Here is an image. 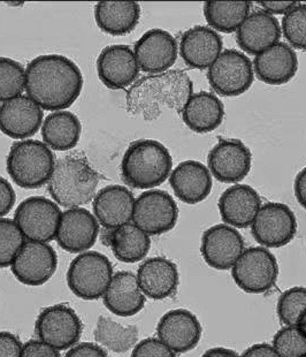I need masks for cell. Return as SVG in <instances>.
<instances>
[{
    "label": "cell",
    "instance_id": "6da1fadb",
    "mask_svg": "<svg viewBox=\"0 0 306 357\" xmlns=\"http://www.w3.org/2000/svg\"><path fill=\"white\" fill-rule=\"evenodd\" d=\"M83 83L79 66L61 54H42L26 67V96L45 111H66L82 93Z\"/></svg>",
    "mask_w": 306,
    "mask_h": 357
},
{
    "label": "cell",
    "instance_id": "7a4b0ae2",
    "mask_svg": "<svg viewBox=\"0 0 306 357\" xmlns=\"http://www.w3.org/2000/svg\"><path fill=\"white\" fill-rule=\"evenodd\" d=\"M194 84L188 74L171 70L137 79L127 93V111L144 120H155L167 111L182 112Z\"/></svg>",
    "mask_w": 306,
    "mask_h": 357
},
{
    "label": "cell",
    "instance_id": "3957f363",
    "mask_svg": "<svg viewBox=\"0 0 306 357\" xmlns=\"http://www.w3.org/2000/svg\"><path fill=\"white\" fill-rule=\"evenodd\" d=\"M98 183V172L86 155L72 153L56 160L47 182V190L60 206L82 208L95 199Z\"/></svg>",
    "mask_w": 306,
    "mask_h": 357
},
{
    "label": "cell",
    "instance_id": "277c9868",
    "mask_svg": "<svg viewBox=\"0 0 306 357\" xmlns=\"http://www.w3.org/2000/svg\"><path fill=\"white\" fill-rule=\"evenodd\" d=\"M173 158L169 150L155 139L132 142L121 162L123 181L135 189H152L171 176Z\"/></svg>",
    "mask_w": 306,
    "mask_h": 357
},
{
    "label": "cell",
    "instance_id": "5b68a950",
    "mask_svg": "<svg viewBox=\"0 0 306 357\" xmlns=\"http://www.w3.org/2000/svg\"><path fill=\"white\" fill-rule=\"evenodd\" d=\"M54 155L45 143L24 139L14 143L7 155L6 169L19 187L36 189L49 182L54 169Z\"/></svg>",
    "mask_w": 306,
    "mask_h": 357
},
{
    "label": "cell",
    "instance_id": "8992f818",
    "mask_svg": "<svg viewBox=\"0 0 306 357\" xmlns=\"http://www.w3.org/2000/svg\"><path fill=\"white\" fill-rule=\"evenodd\" d=\"M112 263L98 252H82L70 261L67 284L72 294L86 301L102 298L113 278Z\"/></svg>",
    "mask_w": 306,
    "mask_h": 357
},
{
    "label": "cell",
    "instance_id": "52a82bcc",
    "mask_svg": "<svg viewBox=\"0 0 306 357\" xmlns=\"http://www.w3.org/2000/svg\"><path fill=\"white\" fill-rule=\"evenodd\" d=\"M235 284L247 294H263L275 286L279 277L277 258L263 247L244 250L231 268Z\"/></svg>",
    "mask_w": 306,
    "mask_h": 357
},
{
    "label": "cell",
    "instance_id": "ba28073f",
    "mask_svg": "<svg viewBox=\"0 0 306 357\" xmlns=\"http://www.w3.org/2000/svg\"><path fill=\"white\" fill-rule=\"evenodd\" d=\"M83 325L79 314L70 305L58 303L40 311L35 323V333L56 351H68L82 335Z\"/></svg>",
    "mask_w": 306,
    "mask_h": 357
},
{
    "label": "cell",
    "instance_id": "9c48e42d",
    "mask_svg": "<svg viewBox=\"0 0 306 357\" xmlns=\"http://www.w3.org/2000/svg\"><path fill=\"white\" fill-rule=\"evenodd\" d=\"M208 79L217 95L240 96L247 93L254 83V65L244 53L228 49L221 52L208 68Z\"/></svg>",
    "mask_w": 306,
    "mask_h": 357
},
{
    "label": "cell",
    "instance_id": "30bf717a",
    "mask_svg": "<svg viewBox=\"0 0 306 357\" xmlns=\"http://www.w3.org/2000/svg\"><path fill=\"white\" fill-rule=\"evenodd\" d=\"M63 212L54 201L31 196L19 204L14 222L28 241L47 242L56 238Z\"/></svg>",
    "mask_w": 306,
    "mask_h": 357
},
{
    "label": "cell",
    "instance_id": "8fae6325",
    "mask_svg": "<svg viewBox=\"0 0 306 357\" xmlns=\"http://www.w3.org/2000/svg\"><path fill=\"white\" fill-rule=\"evenodd\" d=\"M178 219V204L168 192L150 189L137 197L132 224L148 235H160L174 229Z\"/></svg>",
    "mask_w": 306,
    "mask_h": 357
},
{
    "label": "cell",
    "instance_id": "7c38bea8",
    "mask_svg": "<svg viewBox=\"0 0 306 357\" xmlns=\"http://www.w3.org/2000/svg\"><path fill=\"white\" fill-rule=\"evenodd\" d=\"M251 231L260 245L281 248L293 241L296 235V215L283 203H266L258 211Z\"/></svg>",
    "mask_w": 306,
    "mask_h": 357
},
{
    "label": "cell",
    "instance_id": "4fadbf2b",
    "mask_svg": "<svg viewBox=\"0 0 306 357\" xmlns=\"http://www.w3.org/2000/svg\"><path fill=\"white\" fill-rule=\"evenodd\" d=\"M58 256L45 242L26 241L10 265L14 277L26 286H42L52 278Z\"/></svg>",
    "mask_w": 306,
    "mask_h": 357
},
{
    "label": "cell",
    "instance_id": "5bb4252c",
    "mask_svg": "<svg viewBox=\"0 0 306 357\" xmlns=\"http://www.w3.org/2000/svg\"><path fill=\"white\" fill-rule=\"evenodd\" d=\"M208 164L217 181L240 182L250 173L252 153L240 139H221L208 153Z\"/></svg>",
    "mask_w": 306,
    "mask_h": 357
},
{
    "label": "cell",
    "instance_id": "9a60e30c",
    "mask_svg": "<svg viewBox=\"0 0 306 357\" xmlns=\"http://www.w3.org/2000/svg\"><path fill=\"white\" fill-rule=\"evenodd\" d=\"M244 252L240 231L224 224L212 226L201 236V254L205 263L215 270H229Z\"/></svg>",
    "mask_w": 306,
    "mask_h": 357
},
{
    "label": "cell",
    "instance_id": "2e32d148",
    "mask_svg": "<svg viewBox=\"0 0 306 357\" xmlns=\"http://www.w3.org/2000/svg\"><path fill=\"white\" fill-rule=\"evenodd\" d=\"M99 235V224L95 215L84 208H68L63 212L56 240L70 252L82 254L93 247Z\"/></svg>",
    "mask_w": 306,
    "mask_h": 357
},
{
    "label": "cell",
    "instance_id": "e0dca14e",
    "mask_svg": "<svg viewBox=\"0 0 306 357\" xmlns=\"http://www.w3.org/2000/svg\"><path fill=\"white\" fill-rule=\"evenodd\" d=\"M95 67L99 79L109 89H125L132 86L139 77V66L135 53L122 44L102 49Z\"/></svg>",
    "mask_w": 306,
    "mask_h": 357
},
{
    "label": "cell",
    "instance_id": "ac0fdd59",
    "mask_svg": "<svg viewBox=\"0 0 306 357\" xmlns=\"http://www.w3.org/2000/svg\"><path fill=\"white\" fill-rule=\"evenodd\" d=\"M134 53L139 70L150 75L164 73L178 59V42L166 30H148L136 42Z\"/></svg>",
    "mask_w": 306,
    "mask_h": 357
},
{
    "label": "cell",
    "instance_id": "d6986e66",
    "mask_svg": "<svg viewBox=\"0 0 306 357\" xmlns=\"http://www.w3.org/2000/svg\"><path fill=\"white\" fill-rule=\"evenodd\" d=\"M159 340L175 354L187 353L196 348L201 337V325L197 316L187 309H174L166 312L158 325Z\"/></svg>",
    "mask_w": 306,
    "mask_h": 357
},
{
    "label": "cell",
    "instance_id": "ffe728a7",
    "mask_svg": "<svg viewBox=\"0 0 306 357\" xmlns=\"http://www.w3.org/2000/svg\"><path fill=\"white\" fill-rule=\"evenodd\" d=\"M43 118V109L24 95L0 105V130L12 139L24 141L35 135Z\"/></svg>",
    "mask_w": 306,
    "mask_h": 357
},
{
    "label": "cell",
    "instance_id": "44dd1931",
    "mask_svg": "<svg viewBox=\"0 0 306 357\" xmlns=\"http://www.w3.org/2000/svg\"><path fill=\"white\" fill-rule=\"evenodd\" d=\"M135 197L125 185H106L95 194L93 208L98 224L116 229L132 219Z\"/></svg>",
    "mask_w": 306,
    "mask_h": 357
},
{
    "label": "cell",
    "instance_id": "7402d4cb",
    "mask_svg": "<svg viewBox=\"0 0 306 357\" xmlns=\"http://www.w3.org/2000/svg\"><path fill=\"white\" fill-rule=\"evenodd\" d=\"M137 281L145 298L165 300L176 293L180 282L178 266L165 257H151L137 270Z\"/></svg>",
    "mask_w": 306,
    "mask_h": 357
},
{
    "label": "cell",
    "instance_id": "603a6c76",
    "mask_svg": "<svg viewBox=\"0 0 306 357\" xmlns=\"http://www.w3.org/2000/svg\"><path fill=\"white\" fill-rule=\"evenodd\" d=\"M282 31L277 17L263 10H254L237 29L236 42L244 52L258 56L279 43Z\"/></svg>",
    "mask_w": 306,
    "mask_h": 357
},
{
    "label": "cell",
    "instance_id": "cb8c5ba5",
    "mask_svg": "<svg viewBox=\"0 0 306 357\" xmlns=\"http://www.w3.org/2000/svg\"><path fill=\"white\" fill-rule=\"evenodd\" d=\"M169 183L175 196L187 204L205 201L213 185L210 169L197 160L180 162L171 173Z\"/></svg>",
    "mask_w": 306,
    "mask_h": 357
},
{
    "label": "cell",
    "instance_id": "d4e9b609",
    "mask_svg": "<svg viewBox=\"0 0 306 357\" xmlns=\"http://www.w3.org/2000/svg\"><path fill=\"white\" fill-rule=\"evenodd\" d=\"M217 206L226 224L236 229H247L252 225L261 208V199L251 185H234L221 194Z\"/></svg>",
    "mask_w": 306,
    "mask_h": 357
},
{
    "label": "cell",
    "instance_id": "484cf974",
    "mask_svg": "<svg viewBox=\"0 0 306 357\" xmlns=\"http://www.w3.org/2000/svg\"><path fill=\"white\" fill-rule=\"evenodd\" d=\"M221 52L222 40L212 28L194 26L182 35L180 54L191 68L205 70L211 67Z\"/></svg>",
    "mask_w": 306,
    "mask_h": 357
},
{
    "label": "cell",
    "instance_id": "4316f807",
    "mask_svg": "<svg viewBox=\"0 0 306 357\" xmlns=\"http://www.w3.org/2000/svg\"><path fill=\"white\" fill-rule=\"evenodd\" d=\"M254 66V73L261 82L281 86L296 75L298 58L293 47L279 42L256 56Z\"/></svg>",
    "mask_w": 306,
    "mask_h": 357
},
{
    "label": "cell",
    "instance_id": "83f0119b",
    "mask_svg": "<svg viewBox=\"0 0 306 357\" xmlns=\"http://www.w3.org/2000/svg\"><path fill=\"white\" fill-rule=\"evenodd\" d=\"M102 302L107 310L118 317H132L143 310L146 298L139 288L135 273L118 271L113 275Z\"/></svg>",
    "mask_w": 306,
    "mask_h": 357
},
{
    "label": "cell",
    "instance_id": "f1b7e54d",
    "mask_svg": "<svg viewBox=\"0 0 306 357\" xmlns=\"http://www.w3.org/2000/svg\"><path fill=\"white\" fill-rule=\"evenodd\" d=\"M181 114L183 123L192 132L199 134L213 132L224 121V102L212 93H192Z\"/></svg>",
    "mask_w": 306,
    "mask_h": 357
},
{
    "label": "cell",
    "instance_id": "f546056e",
    "mask_svg": "<svg viewBox=\"0 0 306 357\" xmlns=\"http://www.w3.org/2000/svg\"><path fill=\"white\" fill-rule=\"evenodd\" d=\"M141 19V7L136 1H99L95 6V20L99 29L111 36L132 33Z\"/></svg>",
    "mask_w": 306,
    "mask_h": 357
},
{
    "label": "cell",
    "instance_id": "4dcf8cb0",
    "mask_svg": "<svg viewBox=\"0 0 306 357\" xmlns=\"http://www.w3.org/2000/svg\"><path fill=\"white\" fill-rule=\"evenodd\" d=\"M82 134L79 118L70 111H56L45 118L42 125L44 143L56 151H68L77 146Z\"/></svg>",
    "mask_w": 306,
    "mask_h": 357
},
{
    "label": "cell",
    "instance_id": "1f68e13d",
    "mask_svg": "<svg viewBox=\"0 0 306 357\" xmlns=\"http://www.w3.org/2000/svg\"><path fill=\"white\" fill-rule=\"evenodd\" d=\"M107 238L113 254L122 263L141 261L151 249L150 235L130 222L111 229Z\"/></svg>",
    "mask_w": 306,
    "mask_h": 357
},
{
    "label": "cell",
    "instance_id": "d6a6232c",
    "mask_svg": "<svg viewBox=\"0 0 306 357\" xmlns=\"http://www.w3.org/2000/svg\"><path fill=\"white\" fill-rule=\"evenodd\" d=\"M93 337L97 344L104 349L123 354L139 344V331L136 325L123 326L111 318L100 316L95 324Z\"/></svg>",
    "mask_w": 306,
    "mask_h": 357
},
{
    "label": "cell",
    "instance_id": "836d02e7",
    "mask_svg": "<svg viewBox=\"0 0 306 357\" xmlns=\"http://www.w3.org/2000/svg\"><path fill=\"white\" fill-rule=\"evenodd\" d=\"M250 1H206L204 15L212 29L220 33L236 31L250 14Z\"/></svg>",
    "mask_w": 306,
    "mask_h": 357
},
{
    "label": "cell",
    "instance_id": "e575fe53",
    "mask_svg": "<svg viewBox=\"0 0 306 357\" xmlns=\"http://www.w3.org/2000/svg\"><path fill=\"white\" fill-rule=\"evenodd\" d=\"M26 90V70L20 63L0 56V102L21 96Z\"/></svg>",
    "mask_w": 306,
    "mask_h": 357
},
{
    "label": "cell",
    "instance_id": "d590c367",
    "mask_svg": "<svg viewBox=\"0 0 306 357\" xmlns=\"http://www.w3.org/2000/svg\"><path fill=\"white\" fill-rule=\"evenodd\" d=\"M306 311V288L293 287L281 294L277 301V317L284 326H296Z\"/></svg>",
    "mask_w": 306,
    "mask_h": 357
},
{
    "label": "cell",
    "instance_id": "8d00e7d4",
    "mask_svg": "<svg viewBox=\"0 0 306 357\" xmlns=\"http://www.w3.org/2000/svg\"><path fill=\"white\" fill-rule=\"evenodd\" d=\"M24 242L26 238L14 220L0 218V268L12 265Z\"/></svg>",
    "mask_w": 306,
    "mask_h": 357
},
{
    "label": "cell",
    "instance_id": "74e56055",
    "mask_svg": "<svg viewBox=\"0 0 306 357\" xmlns=\"http://www.w3.org/2000/svg\"><path fill=\"white\" fill-rule=\"evenodd\" d=\"M283 35L297 50H306V3H297L282 19Z\"/></svg>",
    "mask_w": 306,
    "mask_h": 357
},
{
    "label": "cell",
    "instance_id": "f35d334b",
    "mask_svg": "<svg viewBox=\"0 0 306 357\" xmlns=\"http://www.w3.org/2000/svg\"><path fill=\"white\" fill-rule=\"evenodd\" d=\"M272 347L280 357H305L306 337L296 326H284L274 335Z\"/></svg>",
    "mask_w": 306,
    "mask_h": 357
},
{
    "label": "cell",
    "instance_id": "ab89813d",
    "mask_svg": "<svg viewBox=\"0 0 306 357\" xmlns=\"http://www.w3.org/2000/svg\"><path fill=\"white\" fill-rule=\"evenodd\" d=\"M130 357H176V354L158 337H146L136 344Z\"/></svg>",
    "mask_w": 306,
    "mask_h": 357
},
{
    "label": "cell",
    "instance_id": "60d3db41",
    "mask_svg": "<svg viewBox=\"0 0 306 357\" xmlns=\"http://www.w3.org/2000/svg\"><path fill=\"white\" fill-rule=\"evenodd\" d=\"M24 344L15 334L0 331V357H21Z\"/></svg>",
    "mask_w": 306,
    "mask_h": 357
},
{
    "label": "cell",
    "instance_id": "b9f144b4",
    "mask_svg": "<svg viewBox=\"0 0 306 357\" xmlns=\"http://www.w3.org/2000/svg\"><path fill=\"white\" fill-rule=\"evenodd\" d=\"M21 357H61L60 351L40 340H30L24 344Z\"/></svg>",
    "mask_w": 306,
    "mask_h": 357
},
{
    "label": "cell",
    "instance_id": "7bdbcfd3",
    "mask_svg": "<svg viewBox=\"0 0 306 357\" xmlns=\"http://www.w3.org/2000/svg\"><path fill=\"white\" fill-rule=\"evenodd\" d=\"M15 192L6 178L0 176V218L10 213L15 204Z\"/></svg>",
    "mask_w": 306,
    "mask_h": 357
},
{
    "label": "cell",
    "instance_id": "ee69618b",
    "mask_svg": "<svg viewBox=\"0 0 306 357\" xmlns=\"http://www.w3.org/2000/svg\"><path fill=\"white\" fill-rule=\"evenodd\" d=\"M65 357H109L107 351L99 344L93 342H81L67 351Z\"/></svg>",
    "mask_w": 306,
    "mask_h": 357
},
{
    "label": "cell",
    "instance_id": "f6af8a7d",
    "mask_svg": "<svg viewBox=\"0 0 306 357\" xmlns=\"http://www.w3.org/2000/svg\"><path fill=\"white\" fill-rule=\"evenodd\" d=\"M297 3L296 1H258V5L263 8V12L270 15L288 13Z\"/></svg>",
    "mask_w": 306,
    "mask_h": 357
},
{
    "label": "cell",
    "instance_id": "bcb514c9",
    "mask_svg": "<svg viewBox=\"0 0 306 357\" xmlns=\"http://www.w3.org/2000/svg\"><path fill=\"white\" fill-rule=\"evenodd\" d=\"M240 357H280L268 344H256L247 348Z\"/></svg>",
    "mask_w": 306,
    "mask_h": 357
},
{
    "label": "cell",
    "instance_id": "7dc6e473",
    "mask_svg": "<svg viewBox=\"0 0 306 357\" xmlns=\"http://www.w3.org/2000/svg\"><path fill=\"white\" fill-rule=\"evenodd\" d=\"M293 192L298 203L306 208V167L297 174L293 183Z\"/></svg>",
    "mask_w": 306,
    "mask_h": 357
},
{
    "label": "cell",
    "instance_id": "c3c4849f",
    "mask_svg": "<svg viewBox=\"0 0 306 357\" xmlns=\"http://www.w3.org/2000/svg\"><path fill=\"white\" fill-rule=\"evenodd\" d=\"M201 357H240L236 351L226 347L210 348Z\"/></svg>",
    "mask_w": 306,
    "mask_h": 357
},
{
    "label": "cell",
    "instance_id": "681fc988",
    "mask_svg": "<svg viewBox=\"0 0 306 357\" xmlns=\"http://www.w3.org/2000/svg\"><path fill=\"white\" fill-rule=\"evenodd\" d=\"M297 328H298V330L303 333L304 337H306V311L303 314H302V317L300 318L298 324H297Z\"/></svg>",
    "mask_w": 306,
    "mask_h": 357
},
{
    "label": "cell",
    "instance_id": "f907efd6",
    "mask_svg": "<svg viewBox=\"0 0 306 357\" xmlns=\"http://www.w3.org/2000/svg\"><path fill=\"white\" fill-rule=\"evenodd\" d=\"M306 357V356H305Z\"/></svg>",
    "mask_w": 306,
    "mask_h": 357
}]
</instances>
